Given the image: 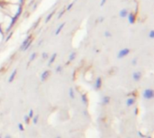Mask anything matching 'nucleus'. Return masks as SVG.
<instances>
[{
    "label": "nucleus",
    "mask_w": 154,
    "mask_h": 138,
    "mask_svg": "<svg viewBox=\"0 0 154 138\" xmlns=\"http://www.w3.org/2000/svg\"><path fill=\"white\" fill-rule=\"evenodd\" d=\"M48 74H49V71H44L42 73V75H41V80L42 81H44L46 78V77H48Z\"/></svg>",
    "instance_id": "9d476101"
},
{
    "label": "nucleus",
    "mask_w": 154,
    "mask_h": 138,
    "mask_svg": "<svg viewBox=\"0 0 154 138\" xmlns=\"http://www.w3.org/2000/svg\"><path fill=\"white\" fill-rule=\"evenodd\" d=\"M104 21H105V17L104 16H102V17H100V18H99V20H97V23H102V22H104Z\"/></svg>",
    "instance_id": "f3484780"
},
{
    "label": "nucleus",
    "mask_w": 154,
    "mask_h": 138,
    "mask_svg": "<svg viewBox=\"0 0 154 138\" xmlns=\"http://www.w3.org/2000/svg\"><path fill=\"white\" fill-rule=\"evenodd\" d=\"M65 11H66V10H63V11H62V12H60V14H59V16H58V19H60V17H61L62 15H63L64 13H65Z\"/></svg>",
    "instance_id": "a211bd4d"
},
{
    "label": "nucleus",
    "mask_w": 154,
    "mask_h": 138,
    "mask_svg": "<svg viewBox=\"0 0 154 138\" xmlns=\"http://www.w3.org/2000/svg\"><path fill=\"white\" fill-rule=\"evenodd\" d=\"M75 57H76V52H72V53L70 55V60L73 61L75 59Z\"/></svg>",
    "instance_id": "ddd939ff"
},
{
    "label": "nucleus",
    "mask_w": 154,
    "mask_h": 138,
    "mask_svg": "<svg viewBox=\"0 0 154 138\" xmlns=\"http://www.w3.org/2000/svg\"><path fill=\"white\" fill-rule=\"evenodd\" d=\"M8 33V36H7V38L6 39V41H8L9 39H10V37H12V35H13V33H14V32H9V33Z\"/></svg>",
    "instance_id": "2eb2a0df"
},
{
    "label": "nucleus",
    "mask_w": 154,
    "mask_h": 138,
    "mask_svg": "<svg viewBox=\"0 0 154 138\" xmlns=\"http://www.w3.org/2000/svg\"><path fill=\"white\" fill-rule=\"evenodd\" d=\"M130 52V50L128 49V48H124V49L121 50L119 52H118V54H117V57L119 58V59H122V58L125 57L126 55H128Z\"/></svg>",
    "instance_id": "f03ea898"
},
{
    "label": "nucleus",
    "mask_w": 154,
    "mask_h": 138,
    "mask_svg": "<svg viewBox=\"0 0 154 138\" xmlns=\"http://www.w3.org/2000/svg\"><path fill=\"white\" fill-rule=\"evenodd\" d=\"M104 35H105V38H110L112 36V33L110 31H105V33H104Z\"/></svg>",
    "instance_id": "0eeeda50"
},
{
    "label": "nucleus",
    "mask_w": 154,
    "mask_h": 138,
    "mask_svg": "<svg viewBox=\"0 0 154 138\" xmlns=\"http://www.w3.org/2000/svg\"><path fill=\"white\" fill-rule=\"evenodd\" d=\"M42 57L43 58H48V54L46 53V52H43V53H42Z\"/></svg>",
    "instance_id": "aec40b11"
},
{
    "label": "nucleus",
    "mask_w": 154,
    "mask_h": 138,
    "mask_svg": "<svg viewBox=\"0 0 154 138\" xmlns=\"http://www.w3.org/2000/svg\"><path fill=\"white\" fill-rule=\"evenodd\" d=\"M32 38H33V35H32V34L28 35V36H27V37L25 38V40L23 42V43H22V45H21V47H20V48H21V50H23V51H24V49H25V46H26L27 44H28L29 42L31 41Z\"/></svg>",
    "instance_id": "7ed1b4c3"
},
{
    "label": "nucleus",
    "mask_w": 154,
    "mask_h": 138,
    "mask_svg": "<svg viewBox=\"0 0 154 138\" xmlns=\"http://www.w3.org/2000/svg\"><path fill=\"white\" fill-rule=\"evenodd\" d=\"M65 24H66V23H62L61 25H59V27H58L57 30H56V32H55V34H56V35H59L60 33H61L62 29H63L64 26H65Z\"/></svg>",
    "instance_id": "39448f33"
},
{
    "label": "nucleus",
    "mask_w": 154,
    "mask_h": 138,
    "mask_svg": "<svg viewBox=\"0 0 154 138\" xmlns=\"http://www.w3.org/2000/svg\"><path fill=\"white\" fill-rule=\"evenodd\" d=\"M106 3V0H101V3H100V6H104V5Z\"/></svg>",
    "instance_id": "6ab92c4d"
},
{
    "label": "nucleus",
    "mask_w": 154,
    "mask_h": 138,
    "mask_svg": "<svg viewBox=\"0 0 154 138\" xmlns=\"http://www.w3.org/2000/svg\"><path fill=\"white\" fill-rule=\"evenodd\" d=\"M15 74H16V70H14V71L12 73V75H11L10 78H9V81H10V82L13 81V80H14V76H15Z\"/></svg>",
    "instance_id": "f8f14e48"
},
{
    "label": "nucleus",
    "mask_w": 154,
    "mask_h": 138,
    "mask_svg": "<svg viewBox=\"0 0 154 138\" xmlns=\"http://www.w3.org/2000/svg\"><path fill=\"white\" fill-rule=\"evenodd\" d=\"M55 13H56V10H53V11H51V12L49 14H48L47 17H46V19H45V23L46 24H47L48 22H50V20L52 18V16H53L54 14H55Z\"/></svg>",
    "instance_id": "423d86ee"
},
{
    "label": "nucleus",
    "mask_w": 154,
    "mask_h": 138,
    "mask_svg": "<svg viewBox=\"0 0 154 138\" xmlns=\"http://www.w3.org/2000/svg\"><path fill=\"white\" fill-rule=\"evenodd\" d=\"M75 2H76V1H73V2H71V3H70V4L68 6H67V8H66V10H67V11H70V10H71V8H72V7H73V6H74Z\"/></svg>",
    "instance_id": "1a4fd4ad"
},
{
    "label": "nucleus",
    "mask_w": 154,
    "mask_h": 138,
    "mask_svg": "<svg viewBox=\"0 0 154 138\" xmlns=\"http://www.w3.org/2000/svg\"><path fill=\"white\" fill-rule=\"evenodd\" d=\"M133 64H136V60H135V59L133 61Z\"/></svg>",
    "instance_id": "412c9836"
},
{
    "label": "nucleus",
    "mask_w": 154,
    "mask_h": 138,
    "mask_svg": "<svg viewBox=\"0 0 154 138\" xmlns=\"http://www.w3.org/2000/svg\"><path fill=\"white\" fill-rule=\"evenodd\" d=\"M127 19H128V22H129V24H131V25H134V24L136 22V14H135V13L130 12L129 14H128V15H127Z\"/></svg>",
    "instance_id": "f257e3e1"
},
{
    "label": "nucleus",
    "mask_w": 154,
    "mask_h": 138,
    "mask_svg": "<svg viewBox=\"0 0 154 138\" xmlns=\"http://www.w3.org/2000/svg\"><path fill=\"white\" fill-rule=\"evenodd\" d=\"M128 14H129V11L126 8H123L119 11V16L121 17V18H125V17H127Z\"/></svg>",
    "instance_id": "20e7f679"
},
{
    "label": "nucleus",
    "mask_w": 154,
    "mask_h": 138,
    "mask_svg": "<svg viewBox=\"0 0 154 138\" xmlns=\"http://www.w3.org/2000/svg\"><path fill=\"white\" fill-rule=\"evenodd\" d=\"M56 55H57V54H56V53L52 54V56H51V60H50V64H51V63H52V62H54V61H55Z\"/></svg>",
    "instance_id": "9b49d317"
},
{
    "label": "nucleus",
    "mask_w": 154,
    "mask_h": 138,
    "mask_svg": "<svg viewBox=\"0 0 154 138\" xmlns=\"http://www.w3.org/2000/svg\"><path fill=\"white\" fill-rule=\"evenodd\" d=\"M149 37H150V39H153L154 38V31L153 30L150 31V33H149Z\"/></svg>",
    "instance_id": "4468645a"
},
{
    "label": "nucleus",
    "mask_w": 154,
    "mask_h": 138,
    "mask_svg": "<svg viewBox=\"0 0 154 138\" xmlns=\"http://www.w3.org/2000/svg\"><path fill=\"white\" fill-rule=\"evenodd\" d=\"M35 57H36V53L35 52H33V54L31 55V58H30V61H33L35 59Z\"/></svg>",
    "instance_id": "dca6fc26"
},
{
    "label": "nucleus",
    "mask_w": 154,
    "mask_h": 138,
    "mask_svg": "<svg viewBox=\"0 0 154 138\" xmlns=\"http://www.w3.org/2000/svg\"><path fill=\"white\" fill-rule=\"evenodd\" d=\"M140 78H141V73H139V72H135V73H134V78L135 80V81H138Z\"/></svg>",
    "instance_id": "6e6552de"
}]
</instances>
